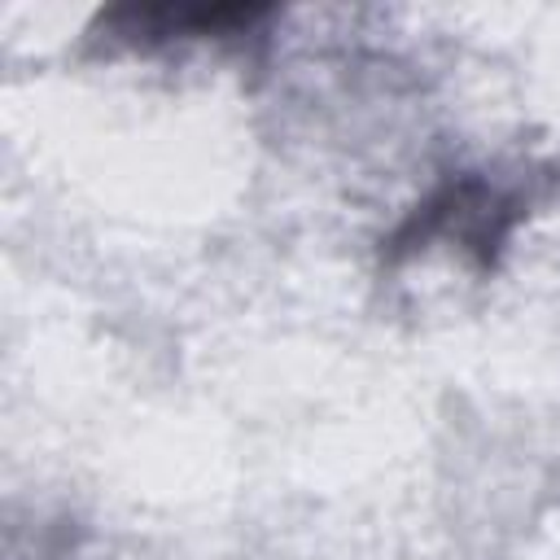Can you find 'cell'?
Wrapping results in <instances>:
<instances>
[{"label": "cell", "mask_w": 560, "mask_h": 560, "mask_svg": "<svg viewBox=\"0 0 560 560\" xmlns=\"http://www.w3.org/2000/svg\"><path fill=\"white\" fill-rule=\"evenodd\" d=\"M267 18H271L267 4H114L96 18V26L118 44L153 48V44L245 35Z\"/></svg>", "instance_id": "7a4b0ae2"}, {"label": "cell", "mask_w": 560, "mask_h": 560, "mask_svg": "<svg viewBox=\"0 0 560 560\" xmlns=\"http://www.w3.org/2000/svg\"><path fill=\"white\" fill-rule=\"evenodd\" d=\"M516 214H521V206L512 192H503L477 175L446 179L398 223V232L389 236V258L420 254L438 241H455L459 249L490 262V254L508 241Z\"/></svg>", "instance_id": "6da1fadb"}]
</instances>
